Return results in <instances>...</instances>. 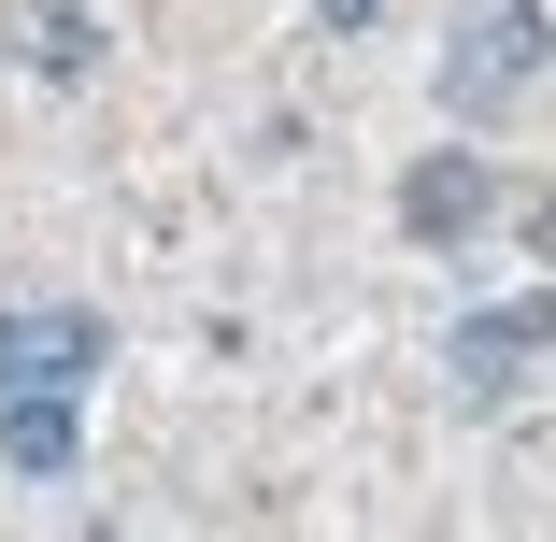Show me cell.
I'll list each match as a JSON object with an SVG mask.
<instances>
[{
	"label": "cell",
	"mask_w": 556,
	"mask_h": 542,
	"mask_svg": "<svg viewBox=\"0 0 556 542\" xmlns=\"http://www.w3.org/2000/svg\"><path fill=\"white\" fill-rule=\"evenodd\" d=\"M542 58H556V15H542V0H471L457 43H442V115H457V129L514 115V100L542 86Z\"/></svg>",
	"instance_id": "1"
},
{
	"label": "cell",
	"mask_w": 556,
	"mask_h": 542,
	"mask_svg": "<svg viewBox=\"0 0 556 542\" xmlns=\"http://www.w3.org/2000/svg\"><path fill=\"white\" fill-rule=\"evenodd\" d=\"M528 357H556V286H542V300H500V314H457V386H471V400L528 386Z\"/></svg>",
	"instance_id": "4"
},
{
	"label": "cell",
	"mask_w": 556,
	"mask_h": 542,
	"mask_svg": "<svg viewBox=\"0 0 556 542\" xmlns=\"http://www.w3.org/2000/svg\"><path fill=\"white\" fill-rule=\"evenodd\" d=\"M0 471H15V486H72V471H86L72 386H0Z\"/></svg>",
	"instance_id": "3"
},
{
	"label": "cell",
	"mask_w": 556,
	"mask_h": 542,
	"mask_svg": "<svg viewBox=\"0 0 556 542\" xmlns=\"http://www.w3.org/2000/svg\"><path fill=\"white\" fill-rule=\"evenodd\" d=\"M514 229H528V257L556 272V186H528V200H514Z\"/></svg>",
	"instance_id": "7"
},
{
	"label": "cell",
	"mask_w": 556,
	"mask_h": 542,
	"mask_svg": "<svg viewBox=\"0 0 556 542\" xmlns=\"http://www.w3.org/2000/svg\"><path fill=\"white\" fill-rule=\"evenodd\" d=\"M0 386H15V314H0Z\"/></svg>",
	"instance_id": "9"
},
{
	"label": "cell",
	"mask_w": 556,
	"mask_h": 542,
	"mask_svg": "<svg viewBox=\"0 0 556 542\" xmlns=\"http://www.w3.org/2000/svg\"><path fill=\"white\" fill-rule=\"evenodd\" d=\"M86 371H100V314H86V300L15 314V386H86Z\"/></svg>",
	"instance_id": "5"
},
{
	"label": "cell",
	"mask_w": 556,
	"mask_h": 542,
	"mask_svg": "<svg viewBox=\"0 0 556 542\" xmlns=\"http://www.w3.org/2000/svg\"><path fill=\"white\" fill-rule=\"evenodd\" d=\"M15 58L58 72V86H86L100 72V15H86V0H15Z\"/></svg>",
	"instance_id": "6"
},
{
	"label": "cell",
	"mask_w": 556,
	"mask_h": 542,
	"mask_svg": "<svg viewBox=\"0 0 556 542\" xmlns=\"http://www.w3.org/2000/svg\"><path fill=\"white\" fill-rule=\"evenodd\" d=\"M314 29H328V43H357V29H386V0H314Z\"/></svg>",
	"instance_id": "8"
},
{
	"label": "cell",
	"mask_w": 556,
	"mask_h": 542,
	"mask_svg": "<svg viewBox=\"0 0 556 542\" xmlns=\"http://www.w3.org/2000/svg\"><path fill=\"white\" fill-rule=\"evenodd\" d=\"M485 200H500V186H485V143H428V157L400 172V229L442 257V243H471V229H485Z\"/></svg>",
	"instance_id": "2"
}]
</instances>
